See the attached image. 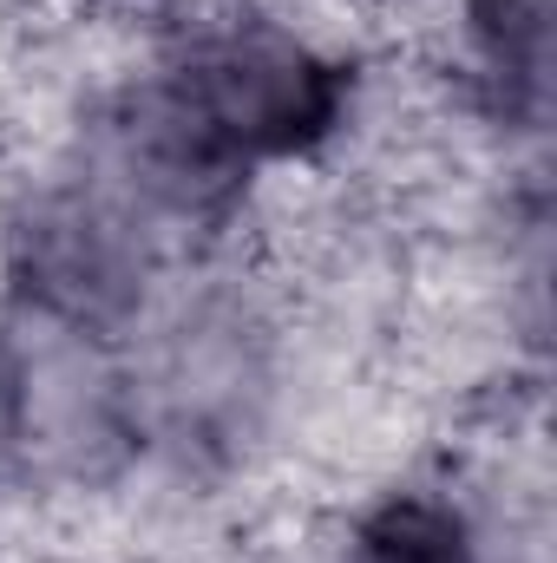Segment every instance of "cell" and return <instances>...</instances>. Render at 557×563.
<instances>
[{"label": "cell", "instance_id": "1", "mask_svg": "<svg viewBox=\"0 0 557 563\" xmlns=\"http://www.w3.org/2000/svg\"><path fill=\"white\" fill-rule=\"evenodd\" d=\"M139 452H164L184 472H223L243 459L276 394V341L243 288L204 282L177 301H151L119 347Z\"/></svg>", "mask_w": 557, "mask_h": 563}, {"label": "cell", "instance_id": "2", "mask_svg": "<svg viewBox=\"0 0 557 563\" xmlns=\"http://www.w3.org/2000/svg\"><path fill=\"white\" fill-rule=\"evenodd\" d=\"M164 256L171 250L139 217L73 164L26 184L0 217V282L13 321L86 347H125L139 334L157 301Z\"/></svg>", "mask_w": 557, "mask_h": 563}, {"label": "cell", "instance_id": "3", "mask_svg": "<svg viewBox=\"0 0 557 563\" xmlns=\"http://www.w3.org/2000/svg\"><path fill=\"white\" fill-rule=\"evenodd\" d=\"M157 73L250 170L315 157L354 112V66L263 13L197 20Z\"/></svg>", "mask_w": 557, "mask_h": 563}, {"label": "cell", "instance_id": "4", "mask_svg": "<svg viewBox=\"0 0 557 563\" xmlns=\"http://www.w3.org/2000/svg\"><path fill=\"white\" fill-rule=\"evenodd\" d=\"M73 170L99 184L119 210H132L164 250L217 243L237 223L256 177L184 106V92L164 73H139L79 112Z\"/></svg>", "mask_w": 557, "mask_h": 563}, {"label": "cell", "instance_id": "5", "mask_svg": "<svg viewBox=\"0 0 557 563\" xmlns=\"http://www.w3.org/2000/svg\"><path fill=\"white\" fill-rule=\"evenodd\" d=\"M466 66L485 119L545 132L551 119V0H459Z\"/></svg>", "mask_w": 557, "mask_h": 563}, {"label": "cell", "instance_id": "6", "mask_svg": "<svg viewBox=\"0 0 557 563\" xmlns=\"http://www.w3.org/2000/svg\"><path fill=\"white\" fill-rule=\"evenodd\" d=\"M348 563H485V551H479L472 518L446 492L394 485L354 518Z\"/></svg>", "mask_w": 557, "mask_h": 563}, {"label": "cell", "instance_id": "7", "mask_svg": "<svg viewBox=\"0 0 557 563\" xmlns=\"http://www.w3.org/2000/svg\"><path fill=\"white\" fill-rule=\"evenodd\" d=\"M33 459V341L20 321H0V485Z\"/></svg>", "mask_w": 557, "mask_h": 563}]
</instances>
